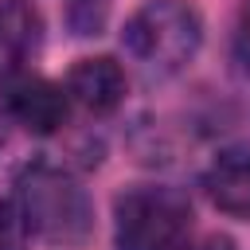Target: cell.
<instances>
[{
	"label": "cell",
	"mask_w": 250,
	"mask_h": 250,
	"mask_svg": "<svg viewBox=\"0 0 250 250\" xmlns=\"http://www.w3.org/2000/svg\"><path fill=\"white\" fill-rule=\"evenodd\" d=\"M16 207L27 223L31 234L55 242V246H74L86 242L94 230V207L86 188L55 164H27L16 180Z\"/></svg>",
	"instance_id": "6da1fadb"
},
{
	"label": "cell",
	"mask_w": 250,
	"mask_h": 250,
	"mask_svg": "<svg viewBox=\"0 0 250 250\" xmlns=\"http://www.w3.org/2000/svg\"><path fill=\"white\" fill-rule=\"evenodd\" d=\"M109 0H66V23L74 35H98L105 27Z\"/></svg>",
	"instance_id": "ba28073f"
},
{
	"label": "cell",
	"mask_w": 250,
	"mask_h": 250,
	"mask_svg": "<svg viewBox=\"0 0 250 250\" xmlns=\"http://www.w3.org/2000/svg\"><path fill=\"white\" fill-rule=\"evenodd\" d=\"M0 250H27V223L12 199H0Z\"/></svg>",
	"instance_id": "9c48e42d"
},
{
	"label": "cell",
	"mask_w": 250,
	"mask_h": 250,
	"mask_svg": "<svg viewBox=\"0 0 250 250\" xmlns=\"http://www.w3.org/2000/svg\"><path fill=\"white\" fill-rule=\"evenodd\" d=\"M39 43V16L27 0H0V82L23 74L27 55Z\"/></svg>",
	"instance_id": "52a82bcc"
},
{
	"label": "cell",
	"mask_w": 250,
	"mask_h": 250,
	"mask_svg": "<svg viewBox=\"0 0 250 250\" xmlns=\"http://www.w3.org/2000/svg\"><path fill=\"white\" fill-rule=\"evenodd\" d=\"M4 102H8V113L27 129V133H55L62 129L66 121V109H70V98L59 82L51 78H35V74H16L4 82Z\"/></svg>",
	"instance_id": "277c9868"
},
{
	"label": "cell",
	"mask_w": 250,
	"mask_h": 250,
	"mask_svg": "<svg viewBox=\"0 0 250 250\" xmlns=\"http://www.w3.org/2000/svg\"><path fill=\"white\" fill-rule=\"evenodd\" d=\"M191 234V203L168 184H141L117 195L113 238L117 250H184Z\"/></svg>",
	"instance_id": "3957f363"
},
{
	"label": "cell",
	"mask_w": 250,
	"mask_h": 250,
	"mask_svg": "<svg viewBox=\"0 0 250 250\" xmlns=\"http://www.w3.org/2000/svg\"><path fill=\"white\" fill-rule=\"evenodd\" d=\"M121 43L145 70L176 74L195 59L203 43V23L188 0H145L125 20Z\"/></svg>",
	"instance_id": "7a4b0ae2"
},
{
	"label": "cell",
	"mask_w": 250,
	"mask_h": 250,
	"mask_svg": "<svg viewBox=\"0 0 250 250\" xmlns=\"http://www.w3.org/2000/svg\"><path fill=\"white\" fill-rule=\"evenodd\" d=\"M199 250H234V246H230V238H207Z\"/></svg>",
	"instance_id": "8fae6325"
},
{
	"label": "cell",
	"mask_w": 250,
	"mask_h": 250,
	"mask_svg": "<svg viewBox=\"0 0 250 250\" xmlns=\"http://www.w3.org/2000/svg\"><path fill=\"white\" fill-rule=\"evenodd\" d=\"M66 98L74 105H82L86 113H113L121 102H125V70L121 62H113L109 55H94V59H78L66 74Z\"/></svg>",
	"instance_id": "5b68a950"
},
{
	"label": "cell",
	"mask_w": 250,
	"mask_h": 250,
	"mask_svg": "<svg viewBox=\"0 0 250 250\" xmlns=\"http://www.w3.org/2000/svg\"><path fill=\"white\" fill-rule=\"evenodd\" d=\"M203 191L215 211L230 219H250V145H230L211 156L203 172Z\"/></svg>",
	"instance_id": "8992f818"
},
{
	"label": "cell",
	"mask_w": 250,
	"mask_h": 250,
	"mask_svg": "<svg viewBox=\"0 0 250 250\" xmlns=\"http://www.w3.org/2000/svg\"><path fill=\"white\" fill-rule=\"evenodd\" d=\"M238 59L250 66V0L242 4V16H238Z\"/></svg>",
	"instance_id": "30bf717a"
}]
</instances>
